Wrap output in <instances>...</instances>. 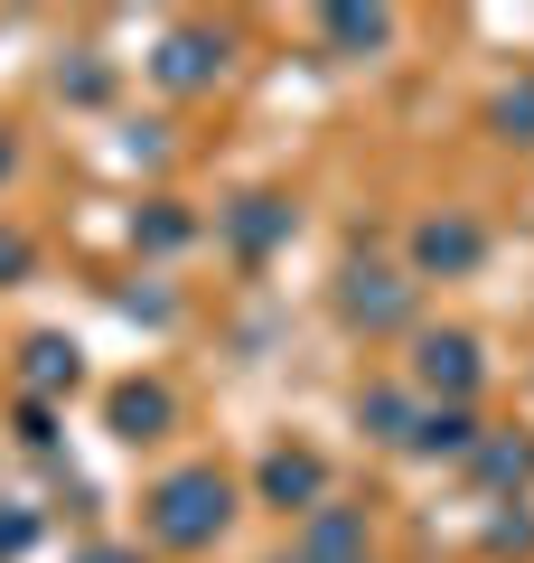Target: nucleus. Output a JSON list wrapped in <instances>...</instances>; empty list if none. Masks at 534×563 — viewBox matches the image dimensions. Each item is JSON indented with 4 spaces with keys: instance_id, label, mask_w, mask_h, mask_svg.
I'll return each instance as SVG.
<instances>
[{
    "instance_id": "f257e3e1",
    "label": "nucleus",
    "mask_w": 534,
    "mask_h": 563,
    "mask_svg": "<svg viewBox=\"0 0 534 563\" xmlns=\"http://www.w3.org/2000/svg\"><path fill=\"white\" fill-rule=\"evenodd\" d=\"M235 526V479L216 461H178L169 479H151L141 498V544L151 554H207V544Z\"/></svg>"
},
{
    "instance_id": "f03ea898",
    "label": "nucleus",
    "mask_w": 534,
    "mask_h": 563,
    "mask_svg": "<svg viewBox=\"0 0 534 563\" xmlns=\"http://www.w3.org/2000/svg\"><path fill=\"white\" fill-rule=\"evenodd\" d=\"M337 320L347 329H366V339H413L422 329V282L403 273V263H347L337 273Z\"/></svg>"
},
{
    "instance_id": "7ed1b4c3",
    "label": "nucleus",
    "mask_w": 534,
    "mask_h": 563,
    "mask_svg": "<svg viewBox=\"0 0 534 563\" xmlns=\"http://www.w3.org/2000/svg\"><path fill=\"white\" fill-rule=\"evenodd\" d=\"M413 357H403V385H413L422 404H478V385H488V347H478V329H413Z\"/></svg>"
},
{
    "instance_id": "20e7f679",
    "label": "nucleus",
    "mask_w": 534,
    "mask_h": 563,
    "mask_svg": "<svg viewBox=\"0 0 534 563\" xmlns=\"http://www.w3.org/2000/svg\"><path fill=\"white\" fill-rule=\"evenodd\" d=\"M478 263H488V225H478L469 207H441V217H422L413 235H403V273L413 282H469Z\"/></svg>"
},
{
    "instance_id": "39448f33",
    "label": "nucleus",
    "mask_w": 534,
    "mask_h": 563,
    "mask_svg": "<svg viewBox=\"0 0 534 563\" xmlns=\"http://www.w3.org/2000/svg\"><path fill=\"white\" fill-rule=\"evenodd\" d=\"M254 507L319 517V507H329V451H310V442H272V451L254 461Z\"/></svg>"
},
{
    "instance_id": "423d86ee",
    "label": "nucleus",
    "mask_w": 534,
    "mask_h": 563,
    "mask_svg": "<svg viewBox=\"0 0 534 563\" xmlns=\"http://www.w3.org/2000/svg\"><path fill=\"white\" fill-rule=\"evenodd\" d=\"M291 225H300V217H291L281 188H244V198L216 207V244H225L235 263H272L281 244H291Z\"/></svg>"
},
{
    "instance_id": "0eeeda50",
    "label": "nucleus",
    "mask_w": 534,
    "mask_h": 563,
    "mask_svg": "<svg viewBox=\"0 0 534 563\" xmlns=\"http://www.w3.org/2000/svg\"><path fill=\"white\" fill-rule=\"evenodd\" d=\"M225 57H235V47H225V29H169V38L151 47V85L159 95H207V85L225 76Z\"/></svg>"
},
{
    "instance_id": "6e6552de",
    "label": "nucleus",
    "mask_w": 534,
    "mask_h": 563,
    "mask_svg": "<svg viewBox=\"0 0 534 563\" xmlns=\"http://www.w3.org/2000/svg\"><path fill=\"white\" fill-rule=\"evenodd\" d=\"M169 422H178V395L159 376H122L113 395H103V432H113L122 451H151V442H169Z\"/></svg>"
},
{
    "instance_id": "1a4fd4ad",
    "label": "nucleus",
    "mask_w": 534,
    "mask_h": 563,
    "mask_svg": "<svg viewBox=\"0 0 534 563\" xmlns=\"http://www.w3.org/2000/svg\"><path fill=\"white\" fill-rule=\"evenodd\" d=\"M478 442H488V422H478V404H422L413 442H403V461H478Z\"/></svg>"
},
{
    "instance_id": "9d476101",
    "label": "nucleus",
    "mask_w": 534,
    "mask_h": 563,
    "mask_svg": "<svg viewBox=\"0 0 534 563\" xmlns=\"http://www.w3.org/2000/svg\"><path fill=\"white\" fill-rule=\"evenodd\" d=\"M76 385H85V347L66 339V329H29L20 339V395L57 404V395H76Z\"/></svg>"
},
{
    "instance_id": "9b49d317",
    "label": "nucleus",
    "mask_w": 534,
    "mask_h": 563,
    "mask_svg": "<svg viewBox=\"0 0 534 563\" xmlns=\"http://www.w3.org/2000/svg\"><path fill=\"white\" fill-rule=\"evenodd\" d=\"M366 536H376V517L366 507H319V517H300V536H291V554L300 563H366Z\"/></svg>"
},
{
    "instance_id": "f8f14e48",
    "label": "nucleus",
    "mask_w": 534,
    "mask_h": 563,
    "mask_svg": "<svg viewBox=\"0 0 534 563\" xmlns=\"http://www.w3.org/2000/svg\"><path fill=\"white\" fill-rule=\"evenodd\" d=\"M469 488H488L497 507H515L534 488V432H488L478 461H469Z\"/></svg>"
},
{
    "instance_id": "ddd939ff",
    "label": "nucleus",
    "mask_w": 534,
    "mask_h": 563,
    "mask_svg": "<svg viewBox=\"0 0 534 563\" xmlns=\"http://www.w3.org/2000/svg\"><path fill=\"white\" fill-rule=\"evenodd\" d=\"M319 47H329V57H385V47H394V10H319Z\"/></svg>"
},
{
    "instance_id": "4468645a",
    "label": "nucleus",
    "mask_w": 534,
    "mask_h": 563,
    "mask_svg": "<svg viewBox=\"0 0 534 563\" xmlns=\"http://www.w3.org/2000/svg\"><path fill=\"white\" fill-rule=\"evenodd\" d=\"M356 422H366L385 451H403V442H413V422H422V395H413V385H366V395H356Z\"/></svg>"
},
{
    "instance_id": "2eb2a0df",
    "label": "nucleus",
    "mask_w": 534,
    "mask_h": 563,
    "mask_svg": "<svg viewBox=\"0 0 534 563\" xmlns=\"http://www.w3.org/2000/svg\"><path fill=\"white\" fill-rule=\"evenodd\" d=\"M188 235H198V217H188L178 198H141V217H132V244H141V254H178Z\"/></svg>"
},
{
    "instance_id": "dca6fc26",
    "label": "nucleus",
    "mask_w": 534,
    "mask_h": 563,
    "mask_svg": "<svg viewBox=\"0 0 534 563\" xmlns=\"http://www.w3.org/2000/svg\"><path fill=\"white\" fill-rule=\"evenodd\" d=\"M488 122H497V141H525V151H534V66H515V76L497 85Z\"/></svg>"
},
{
    "instance_id": "f3484780",
    "label": "nucleus",
    "mask_w": 534,
    "mask_h": 563,
    "mask_svg": "<svg viewBox=\"0 0 534 563\" xmlns=\"http://www.w3.org/2000/svg\"><path fill=\"white\" fill-rule=\"evenodd\" d=\"M38 536H47V517H38V507L0 498V563H20V554H29V544H38Z\"/></svg>"
},
{
    "instance_id": "a211bd4d",
    "label": "nucleus",
    "mask_w": 534,
    "mask_h": 563,
    "mask_svg": "<svg viewBox=\"0 0 534 563\" xmlns=\"http://www.w3.org/2000/svg\"><path fill=\"white\" fill-rule=\"evenodd\" d=\"M20 451H38V461H57V404L20 395Z\"/></svg>"
},
{
    "instance_id": "6ab92c4d",
    "label": "nucleus",
    "mask_w": 534,
    "mask_h": 563,
    "mask_svg": "<svg viewBox=\"0 0 534 563\" xmlns=\"http://www.w3.org/2000/svg\"><path fill=\"white\" fill-rule=\"evenodd\" d=\"M57 95H66V103H103V95H113V66H103V57H76V66L57 76Z\"/></svg>"
},
{
    "instance_id": "aec40b11",
    "label": "nucleus",
    "mask_w": 534,
    "mask_h": 563,
    "mask_svg": "<svg viewBox=\"0 0 534 563\" xmlns=\"http://www.w3.org/2000/svg\"><path fill=\"white\" fill-rule=\"evenodd\" d=\"M488 544H497V554H525V544H534V507L515 498L507 517H488Z\"/></svg>"
},
{
    "instance_id": "412c9836",
    "label": "nucleus",
    "mask_w": 534,
    "mask_h": 563,
    "mask_svg": "<svg viewBox=\"0 0 534 563\" xmlns=\"http://www.w3.org/2000/svg\"><path fill=\"white\" fill-rule=\"evenodd\" d=\"M29 273H38V244L20 225H0V282H29Z\"/></svg>"
},
{
    "instance_id": "4be33fe9",
    "label": "nucleus",
    "mask_w": 534,
    "mask_h": 563,
    "mask_svg": "<svg viewBox=\"0 0 534 563\" xmlns=\"http://www.w3.org/2000/svg\"><path fill=\"white\" fill-rule=\"evenodd\" d=\"M122 310H132V320H151V329H169V320H178V301L159 291V282H151V291H122Z\"/></svg>"
},
{
    "instance_id": "5701e85b",
    "label": "nucleus",
    "mask_w": 534,
    "mask_h": 563,
    "mask_svg": "<svg viewBox=\"0 0 534 563\" xmlns=\"http://www.w3.org/2000/svg\"><path fill=\"white\" fill-rule=\"evenodd\" d=\"M76 563H151V554H141V544H85Z\"/></svg>"
},
{
    "instance_id": "b1692460",
    "label": "nucleus",
    "mask_w": 534,
    "mask_h": 563,
    "mask_svg": "<svg viewBox=\"0 0 534 563\" xmlns=\"http://www.w3.org/2000/svg\"><path fill=\"white\" fill-rule=\"evenodd\" d=\"M10 169H20V141H10V132H0V179H10Z\"/></svg>"
},
{
    "instance_id": "393cba45",
    "label": "nucleus",
    "mask_w": 534,
    "mask_h": 563,
    "mask_svg": "<svg viewBox=\"0 0 534 563\" xmlns=\"http://www.w3.org/2000/svg\"><path fill=\"white\" fill-rule=\"evenodd\" d=\"M272 563H300V554H272Z\"/></svg>"
}]
</instances>
